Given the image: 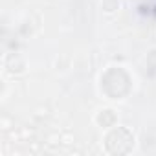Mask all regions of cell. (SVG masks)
Here are the masks:
<instances>
[{
  "mask_svg": "<svg viewBox=\"0 0 156 156\" xmlns=\"http://www.w3.org/2000/svg\"><path fill=\"white\" fill-rule=\"evenodd\" d=\"M134 143H136V138H134L132 130L123 125H114V127L107 129V132L103 136L105 152L112 154V156L129 154L134 149Z\"/></svg>",
  "mask_w": 156,
  "mask_h": 156,
  "instance_id": "7a4b0ae2",
  "label": "cell"
},
{
  "mask_svg": "<svg viewBox=\"0 0 156 156\" xmlns=\"http://www.w3.org/2000/svg\"><path fill=\"white\" fill-rule=\"evenodd\" d=\"M99 90L108 99H125L132 90V77L123 66H108L99 77Z\"/></svg>",
  "mask_w": 156,
  "mask_h": 156,
  "instance_id": "6da1fadb",
  "label": "cell"
},
{
  "mask_svg": "<svg viewBox=\"0 0 156 156\" xmlns=\"http://www.w3.org/2000/svg\"><path fill=\"white\" fill-rule=\"evenodd\" d=\"M94 123H96L99 129L107 130V129L118 125V114H116V110L110 108V107H107V108H99V110L96 112V116H94Z\"/></svg>",
  "mask_w": 156,
  "mask_h": 156,
  "instance_id": "277c9868",
  "label": "cell"
},
{
  "mask_svg": "<svg viewBox=\"0 0 156 156\" xmlns=\"http://www.w3.org/2000/svg\"><path fill=\"white\" fill-rule=\"evenodd\" d=\"M119 6H121L119 0H101V11L103 13H108V15L116 13L119 9Z\"/></svg>",
  "mask_w": 156,
  "mask_h": 156,
  "instance_id": "5b68a950",
  "label": "cell"
},
{
  "mask_svg": "<svg viewBox=\"0 0 156 156\" xmlns=\"http://www.w3.org/2000/svg\"><path fill=\"white\" fill-rule=\"evenodd\" d=\"M28 68V62H26V57L19 51H9L6 53L4 57V70L11 75H22Z\"/></svg>",
  "mask_w": 156,
  "mask_h": 156,
  "instance_id": "3957f363",
  "label": "cell"
}]
</instances>
